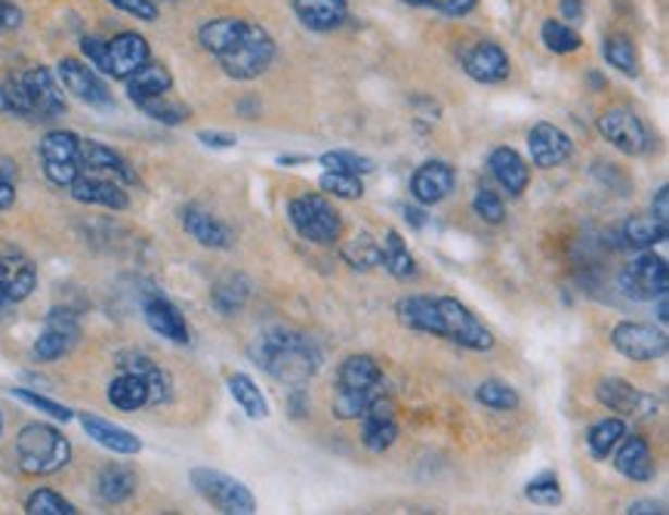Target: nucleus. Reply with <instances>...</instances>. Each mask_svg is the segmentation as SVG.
I'll list each match as a JSON object with an SVG mask.
<instances>
[{
  "mask_svg": "<svg viewBox=\"0 0 669 515\" xmlns=\"http://www.w3.org/2000/svg\"><path fill=\"white\" fill-rule=\"evenodd\" d=\"M398 318L410 331L445 336L463 350H494V333L484 328L469 306H463L454 296H408L398 303Z\"/></svg>",
  "mask_w": 669,
  "mask_h": 515,
  "instance_id": "1",
  "label": "nucleus"
},
{
  "mask_svg": "<svg viewBox=\"0 0 669 515\" xmlns=\"http://www.w3.org/2000/svg\"><path fill=\"white\" fill-rule=\"evenodd\" d=\"M253 365H260L265 373H272L278 383L287 387H306L315 377L321 355L309 336L294 331H265L250 346Z\"/></svg>",
  "mask_w": 669,
  "mask_h": 515,
  "instance_id": "2",
  "label": "nucleus"
},
{
  "mask_svg": "<svg viewBox=\"0 0 669 515\" xmlns=\"http://www.w3.org/2000/svg\"><path fill=\"white\" fill-rule=\"evenodd\" d=\"M376 395H383V368L371 355H352L339 365L334 414L339 420H361Z\"/></svg>",
  "mask_w": 669,
  "mask_h": 515,
  "instance_id": "3",
  "label": "nucleus"
},
{
  "mask_svg": "<svg viewBox=\"0 0 669 515\" xmlns=\"http://www.w3.org/2000/svg\"><path fill=\"white\" fill-rule=\"evenodd\" d=\"M16 461L25 476H53L72 461V444L57 426L28 424L16 436Z\"/></svg>",
  "mask_w": 669,
  "mask_h": 515,
  "instance_id": "4",
  "label": "nucleus"
},
{
  "mask_svg": "<svg viewBox=\"0 0 669 515\" xmlns=\"http://www.w3.org/2000/svg\"><path fill=\"white\" fill-rule=\"evenodd\" d=\"M272 59H275V40H272V35L262 25H257V22H247L241 37L235 40V47L220 56V65L235 81H253V77H260L272 65Z\"/></svg>",
  "mask_w": 669,
  "mask_h": 515,
  "instance_id": "5",
  "label": "nucleus"
},
{
  "mask_svg": "<svg viewBox=\"0 0 669 515\" xmlns=\"http://www.w3.org/2000/svg\"><path fill=\"white\" fill-rule=\"evenodd\" d=\"M287 213H290L294 229L312 244H334L343 235L339 210L321 195H299L287 204Z\"/></svg>",
  "mask_w": 669,
  "mask_h": 515,
  "instance_id": "6",
  "label": "nucleus"
},
{
  "mask_svg": "<svg viewBox=\"0 0 669 515\" xmlns=\"http://www.w3.org/2000/svg\"><path fill=\"white\" fill-rule=\"evenodd\" d=\"M191 485L201 498L216 506L220 513L250 515L257 513V500L244 488L241 481L225 476L220 469H191Z\"/></svg>",
  "mask_w": 669,
  "mask_h": 515,
  "instance_id": "7",
  "label": "nucleus"
},
{
  "mask_svg": "<svg viewBox=\"0 0 669 515\" xmlns=\"http://www.w3.org/2000/svg\"><path fill=\"white\" fill-rule=\"evenodd\" d=\"M40 161L47 180L59 188H69L80 173V136L72 130H53L40 139Z\"/></svg>",
  "mask_w": 669,
  "mask_h": 515,
  "instance_id": "8",
  "label": "nucleus"
},
{
  "mask_svg": "<svg viewBox=\"0 0 669 515\" xmlns=\"http://www.w3.org/2000/svg\"><path fill=\"white\" fill-rule=\"evenodd\" d=\"M617 284H620L623 296L639 299V303H654V296L667 294V259L657 257V254H642L620 272Z\"/></svg>",
  "mask_w": 669,
  "mask_h": 515,
  "instance_id": "9",
  "label": "nucleus"
},
{
  "mask_svg": "<svg viewBox=\"0 0 669 515\" xmlns=\"http://www.w3.org/2000/svg\"><path fill=\"white\" fill-rule=\"evenodd\" d=\"M611 346L630 361H657L667 355V333L639 324V321H620L611 331Z\"/></svg>",
  "mask_w": 669,
  "mask_h": 515,
  "instance_id": "10",
  "label": "nucleus"
},
{
  "mask_svg": "<svg viewBox=\"0 0 669 515\" xmlns=\"http://www.w3.org/2000/svg\"><path fill=\"white\" fill-rule=\"evenodd\" d=\"M25 96H28V118H40V121H50L65 114V96L59 90L57 77L50 69L35 65L28 72L20 74Z\"/></svg>",
  "mask_w": 669,
  "mask_h": 515,
  "instance_id": "11",
  "label": "nucleus"
},
{
  "mask_svg": "<svg viewBox=\"0 0 669 515\" xmlns=\"http://www.w3.org/2000/svg\"><path fill=\"white\" fill-rule=\"evenodd\" d=\"M77 336H80V328H77L75 312L53 309L50 318H47V324H44V331H40L32 355H35V361H44V365H47V361H59L62 355H69V352L75 350Z\"/></svg>",
  "mask_w": 669,
  "mask_h": 515,
  "instance_id": "12",
  "label": "nucleus"
},
{
  "mask_svg": "<svg viewBox=\"0 0 669 515\" xmlns=\"http://www.w3.org/2000/svg\"><path fill=\"white\" fill-rule=\"evenodd\" d=\"M598 133L623 155H642L648 148V130L630 109H608L598 118Z\"/></svg>",
  "mask_w": 669,
  "mask_h": 515,
  "instance_id": "13",
  "label": "nucleus"
},
{
  "mask_svg": "<svg viewBox=\"0 0 669 515\" xmlns=\"http://www.w3.org/2000/svg\"><path fill=\"white\" fill-rule=\"evenodd\" d=\"M59 81L65 84V90H72L87 106L94 109H114L112 90L106 87V81L90 69L84 65L80 59H62L59 62Z\"/></svg>",
  "mask_w": 669,
  "mask_h": 515,
  "instance_id": "14",
  "label": "nucleus"
},
{
  "mask_svg": "<svg viewBox=\"0 0 669 515\" xmlns=\"http://www.w3.org/2000/svg\"><path fill=\"white\" fill-rule=\"evenodd\" d=\"M151 59L149 40L136 32H124V35L106 40V74L127 81L133 72H139Z\"/></svg>",
  "mask_w": 669,
  "mask_h": 515,
  "instance_id": "15",
  "label": "nucleus"
},
{
  "mask_svg": "<svg viewBox=\"0 0 669 515\" xmlns=\"http://www.w3.org/2000/svg\"><path fill=\"white\" fill-rule=\"evenodd\" d=\"M364 420V429H361V442L373 454H383L389 451L395 439H398V414H395V405L386 395H376L368 410L361 414Z\"/></svg>",
  "mask_w": 669,
  "mask_h": 515,
  "instance_id": "16",
  "label": "nucleus"
},
{
  "mask_svg": "<svg viewBox=\"0 0 669 515\" xmlns=\"http://www.w3.org/2000/svg\"><path fill=\"white\" fill-rule=\"evenodd\" d=\"M595 398L605 407L617 410V414H623V417H654L657 414V402L645 392H639L627 380H620V377L602 380L595 387Z\"/></svg>",
  "mask_w": 669,
  "mask_h": 515,
  "instance_id": "17",
  "label": "nucleus"
},
{
  "mask_svg": "<svg viewBox=\"0 0 669 515\" xmlns=\"http://www.w3.org/2000/svg\"><path fill=\"white\" fill-rule=\"evenodd\" d=\"M528 151H531V161L540 170H553V167L565 164L574 151L571 136L556 124H537L528 133Z\"/></svg>",
  "mask_w": 669,
  "mask_h": 515,
  "instance_id": "18",
  "label": "nucleus"
},
{
  "mask_svg": "<svg viewBox=\"0 0 669 515\" xmlns=\"http://www.w3.org/2000/svg\"><path fill=\"white\" fill-rule=\"evenodd\" d=\"M454 183H457V173L447 161H426L413 170L410 176V195L423 207H432V204L445 201L447 195L454 192Z\"/></svg>",
  "mask_w": 669,
  "mask_h": 515,
  "instance_id": "19",
  "label": "nucleus"
},
{
  "mask_svg": "<svg viewBox=\"0 0 669 515\" xmlns=\"http://www.w3.org/2000/svg\"><path fill=\"white\" fill-rule=\"evenodd\" d=\"M463 72L479 84H500L509 77V56L500 44L482 40L463 56Z\"/></svg>",
  "mask_w": 669,
  "mask_h": 515,
  "instance_id": "20",
  "label": "nucleus"
},
{
  "mask_svg": "<svg viewBox=\"0 0 669 515\" xmlns=\"http://www.w3.org/2000/svg\"><path fill=\"white\" fill-rule=\"evenodd\" d=\"M38 287V272L28 259L3 257L0 259V306H13L35 294Z\"/></svg>",
  "mask_w": 669,
  "mask_h": 515,
  "instance_id": "21",
  "label": "nucleus"
},
{
  "mask_svg": "<svg viewBox=\"0 0 669 515\" xmlns=\"http://www.w3.org/2000/svg\"><path fill=\"white\" fill-rule=\"evenodd\" d=\"M143 312H146V324H149L151 331L158 333V336H164V340H170V343L186 346L188 324H186V318H183V312H179L173 303H168L164 296H151V299H146Z\"/></svg>",
  "mask_w": 669,
  "mask_h": 515,
  "instance_id": "22",
  "label": "nucleus"
},
{
  "mask_svg": "<svg viewBox=\"0 0 669 515\" xmlns=\"http://www.w3.org/2000/svg\"><path fill=\"white\" fill-rule=\"evenodd\" d=\"M487 167H491V176H494L509 195H521V192L528 188V183H531V167L524 164V158H521L516 148H494L491 158H487Z\"/></svg>",
  "mask_w": 669,
  "mask_h": 515,
  "instance_id": "23",
  "label": "nucleus"
},
{
  "mask_svg": "<svg viewBox=\"0 0 669 515\" xmlns=\"http://www.w3.org/2000/svg\"><path fill=\"white\" fill-rule=\"evenodd\" d=\"M614 451H617V454H614V466H617L620 476H627V479L632 481L654 479V457H651V447L645 439L623 436Z\"/></svg>",
  "mask_w": 669,
  "mask_h": 515,
  "instance_id": "24",
  "label": "nucleus"
},
{
  "mask_svg": "<svg viewBox=\"0 0 669 515\" xmlns=\"http://www.w3.org/2000/svg\"><path fill=\"white\" fill-rule=\"evenodd\" d=\"M80 426H84V432H87L96 444L109 447L112 454L133 457V454L143 451V442L133 436L131 429H124V426H114L109 424V420H102V417H94V414H80Z\"/></svg>",
  "mask_w": 669,
  "mask_h": 515,
  "instance_id": "25",
  "label": "nucleus"
},
{
  "mask_svg": "<svg viewBox=\"0 0 669 515\" xmlns=\"http://www.w3.org/2000/svg\"><path fill=\"white\" fill-rule=\"evenodd\" d=\"M69 188H72V198L80 204H102V207H112V210H127L131 207L127 192L114 180H99V176L77 173V180Z\"/></svg>",
  "mask_w": 669,
  "mask_h": 515,
  "instance_id": "26",
  "label": "nucleus"
},
{
  "mask_svg": "<svg viewBox=\"0 0 669 515\" xmlns=\"http://www.w3.org/2000/svg\"><path fill=\"white\" fill-rule=\"evenodd\" d=\"M294 13L312 32H334L349 16L346 0H294Z\"/></svg>",
  "mask_w": 669,
  "mask_h": 515,
  "instance_id": "27",
  "label": "nucleus"
},
{
  "mask_svg": "<svg viewBox=\"0 0 669 515\" xmlns=\"http://www.w3.org/2000/svg\"><path fill=\"white\" fill-rule=\"evenodd\" d=\"M183 225H186L188 235L198 241L201 247H213V250L232 247V229L223 225L216 217H210L207 210L186 207V210H183Z\"/></svg>",
  "mask_w": 669,
  "mask_h": 515,
  "instance_id": "28",
  "label": "nucleus"
},
{
  "mask_svg": "<svg viewBox=\"0 0 669 515\" xmlns=\"http://www.w3.org/2000/svg\"><path fill=\"white\" fill-rule=\"evenodd\" d=\"M173 90V74H170L168 65L161 62H146L139 72H133L127 77V96L133 102H146V99H154V96H168Z\"/></svg>",
  "mask_w": 669,
  "mask_h": 515,
  "instance_id": "29",
  "label": "nucleus"
},
{
  "mask_svg": "<svg viewBox=\"0 0 669 515\" xmlns=\"http://www.w3.org/2000/svg\"><path fill=\"white\" fill-rule=\"evenodd\" d=\"M244 25H247V19H235V16L210 19V22L201 25L198 40H201V47H205L207 53L220 59L225 50H232V47H235V40L241 37Z\"/></svg>",
  "mask_w": 669,
  "mask_h": 515,
  "instance_id": "30",
  "label": "nucleus"
},
{
  "mask_svg": "<svg viewBox=\"0 0 669 515\" xmlns=\"http://www.w3.org/2000/svg\"><path fill=\"white\" fill-rule=\"evenodd\" d=\"M109 402L117 410H124V414H133V410L149 405V383H146V377L133 373V370H124L121 377H114L112 387H109Z\"/></svg>",
  "mask_w": 669,
  "mask_h": 515,
  "instance_id": "31",
  "label": "nucleus"
},
{
  "mask_svg": "<svg viewBox=\"0 0 669 515\" xmlns=\"http://www.w3.org/2000/svg\"><path fill=\"white\" fill-rule=\"evenodd\" d=\"M80 161H84L87 170H102V173H114V176L124 180V183H136L133 167L109 146H99V143H90V139L80 143Z\"/></svg>",
  "mask_w": 669,
  "mask_h": 515,
  "instance_id": "32",
  "label": "nucleus"
},
{
  "mask_svg": "<svg viewBox=\"0 0 669 515\" xmlns=\"http://www.w3.org/2000/svg\"><path fill=\"white\" fill-rule=\"evenodd\" d=\"M96 491L106 503H124V500L133 498L136 491V473L131 466H121V463H112L99 473V481H96Z\"/></svg>",
  "mask_w": 669,
  "mask_h": 515,
  "instance_id": "33",
  "label": "nucleus"
},
{
  "mask_svg": "<svg viewBox=\"0 0 669 515\" xmlns=\"http://www.w3.org/2000/svg\"><path fill=\"white\" fill-rule=\"evenodd\" d=\"M228 392H232V398L238 402V407L250 420H265L269 417V402H265L260 387L247 373H232L228 377Z\"/></svg>",
  "mask_w": 669,
  "mask_h": 515,
  "instance_id": "34",
  "label": "nucleus"
},
{
  "mask_svg": "<svg viewBox=\"0 0 669 515\" xmlns=\"http://www.w3.org/2000/svg\"><path fill=\"white\" fill-rule=\"evenodd\" d=\"M623 436H627V424L620 417H608V420H598L595 426H590L586 447H590L593 461H608Z\"/></svg>",
  "mask_w": 669,
  "mask_h": 515,
  "instance_id": "35",
  "label": "nucleus"
},
{
  "mask_svg": "<svg viewBox=\"0 0 669 515\" xmlns=\"http://www.w3.org/2000/svg\"><path fill=\"white\" fill-rule=\"evenodd\" d=\"M380 262H383V269H386L392 278H398V281H408V278L417 275V262L410 257L405 238H401L395 229L386 232V241H383V259H380Z\"/></svg>",
  "mask_w": 669,
  "mask_h": 515,
  "instance_id": "36",
  "label": "nucleus"
},
{
  "mask_svg": "<svg viewBox=\"0 0 669 515\" xmlns=\"http://www.w3.org/2000/svg\"><path fill=\"white\" fill-rule=\"evenodd\" d=\"M623 241H627L630 247L648 250L654 244L667 241V225L660 220H654L651 213H645V217H630L627 225H623Z\"/></svg>",
  "mask_w": 669,
  "mask_h": 515,
  "instance_id": "37",
  "label": "nucleus"
},
{
  "mask_svg": "<svg viewBox=\"0 0 669 515\" xmlns=\"http://www.w3.org/2000/svg\"><path fill=\"white\" fill-rule=\"evenodd\" d=\"M121 365H124V370H133V373L146 377V383H149V405H161V402H168V398H170V377L164 373V370L158 368L154 361L143 358V355H133V358L121 361Z\"/></svg>",
  "mask_w": 669,
  "mask_h": 515,
  "instance_id": "38",
  "label": "nucleus"
},
{
  "mask_svg": "<svg viewBox=\"0 0 669 515\" xmlns=\"http://www.w3.org/2000/svg\"><path fill=\"white\" fill-rule=\"evenodd\" d=\"M602 53L608 59V65H614L617 72L630 74V77L639 74V50H635V44H632L627 35L608 37L605 47H602Z\"/></svg>",
  "mask_w": 669,
  "mask_h": 515,
  "instance_id": "39",
  "label": "nucleus"
},
{
  "mask_svg": "<svg viewBox=\"0 0 669 515\" xmlns=\"http://www.w3.org/2000/svg\"><path fill=\"white\" fill-rule=\"evenodd\" d=\"M247 294H250L247 278L241 275L225 278V281H220V284L213 287V306H216L223 315H235L244 303H247Z\"/></svg>",
  "mask_w": 669,
  "mask_h": 515,
  "instance_id": "40",
  "label": "nucleus"
},
{
  "mask_svg": "<svg viewBox=\"0 0 669 515\" xmlns=\"http://www.w3.org/2000/svg\"><path fill=\"white\" fill-rule=\"evenodd\" d=\"M343 257H346V262L355 266V269H373V266H380V259H383V247H380L376 238H371L368 232H361V235H355L349 244H343Z\"/></svg>",
  "mask_w": 669,
  "mask_h": 515,
  "instance_id": "41",
  "label": "nucleus"
},
{
  "mask_svg": "<svg viewBox=\"0 0 669 515\" xmlns=\"http://www.w3.org/2000/svg\"><path fill=\"white\" fill-rule=\"evenodd\" d=\"M318 185L334 195V198H343V201H358L364 195V185H361V176L355 173H339V170H324Z\"/></svg>",
  "mask_w": 669,
  "mask_h": 515,
  "instance_id": "42",
  "label": "nucleus"
},
{
  "mask_svg": "<svg viewBox=\"0 0 669 515\" xmlns=\"http://www.w3.org/2000/svg\"><path fill=\"white\" fill-rule=\"evenodd\" d=\"M540 37H543V44H546V50L549 53H574V50H580V35H577L574 28H568L565 22H556V19H549V22H543V28H540Z\"/></svg>",
  "mask_w": 669,
  "mask_h": 515,
  "instance_id": "43",
  "label": "nucleus"
},
{
  "mask_svg": "<svg viewBox=\"0 0 669 515\" xmlns=\"http://www.w3.org/2000/svg\"><path fill=\"white\" fill-rule=\"evenodd\" d=\"M475 398L491 410H516L519 407V392L503 380H484L482 387L475 389Z\"/></svg>",
  "mask_w": 669,
  "mask_h": 515,
  "instance_id": "44",
  "label": "nucleus"
},
{
  "mask_svg": "<svg viewBox=\"0 0 669 515\" xmlns=\"http://www.w3.org/2000/svg\"><path fill=\"white\" fill-rule=\"evenodd\" d=\"M25 513L28 515H75L77 510L65 498H59L57 491L50 488H40L35 491L28 503H25Z\"/></svg>",
  "mask_w": 669,
  "mask_h": 515,
  "instance_id": "45",
  "label": "nucleus"
},
{
  "mask_svg": "<svg viewBox=\"0 0 669 515\" xmlns=\"http://www.w3.org/2000/svg\"><path fill=\"white\" fill-rule=\"evenodd\" d=\"M524 498L537 503V506H558L561 503V488H558L556 473H540L537 479L528 481Z\"/></svg>",
  "mask_w": 669,
  "mask_h": 515,
  "instance_id": "46",
  "label": "nucleus"
},
{
  "mask_svg": "<svg viewBox=\"0 0 669 515\" xmlns=\"http://www.w3.org/2000/svg\"><path fill=\"white\" fill-rule=\"evenodd\" d=\"M318 161H321V167H324V170H339V173H355V176H361V173H371V170H373L371 158H364V155H355V151H327V155H321Z\"/></svg>",
  "mask_w": 669,
  "mask_h": 515,
  "instance_id": "47",
  "label": "nucleus"
},
{
  "mask_svg": "<svg viewBox=\"0 0 669 515\" xmlns=\"http://www.w3.org/2000/svg\"><path fill=\"white\" fill-rule=\"evenodd\" d=\"M136 106L146 111L149 118L161 121V124H183L188 118V109L170 102L168 96H154V99H146V102H136Z\"/></svg>",
  "mask_w": 669,
  "mask_h": 515,
  "instance_id": "48",
  "label": "nucleus"
},
{
  "mask_svg": "<svg viewBox=\"0 0 669 515\" xmlns=\"http://www.w3.org/2000/svg\"><path fill=\"white\" fill-rule=\"evenodd\" d=\"M13 398H20V402H25V405L38 407V410L50 414L53 420H62V424L75 420V414H72L69 407L59 405V402H53V398H44V395H38V392H28V389H13Z\"/></svg>",
  "mask_w": 669,
  "mask_h": 515,
  "instance_id": "49",
  "label": "nucleus"
},
{
  "mask_svg": "<svg viewBox=\"0 0 669 515\" xmlns=\"http://www.w3.org/2000/svg\"><path fill=\"white\" fill-rule=\"evenodd\" d=\"M472 207H475V213H479L484 222H491V225H497V222L506 220V207H503V198L497 195V192H491V188H482V192L475 195Z\"/></svg>",
  "mask_w": 669,
  "mask_h": 515,
  "instance_id": "50",
  "label": "nucleus"
},
{
  "mask_svg": "<svg viewBox=\"0 0 669 515\" xmlns=\"http://www.w3.org/2000/svg\"><path fill=\"white\" fill-rule=\"evenodd\" d=\"M408 7H429V10H438L442 16L460 19L466 13H472L479 7V0H401Z\"/></svg>",
  "mask_w": 669,
  "mask_h": 515,
  "instance_id": "51",
  "label": "nucleus"
},
{
  "mask_svg": "<svg viewBox=\"0 0 669 515\" xmlns=\"http://www.w3.org/2000/svg\"><path fill=\"white\" fill-rule=\"evenodd\" d=\"M112 7L131 13V16L143 19V22H154L158 19V3L154 0H109Z\"/></svg>",
  "mask_w": 669,
  "mask_h": 515,
  "instance_id": "52",
  "label": "nucleus"
},
{
  "mask_svg": "<svg viewBox=\"0 0 669 515\" xmlns=\"http://www.w3.org/2000/svg\"><path fill=\"white\" fill-rule=\"evenodd\" d=\"M80 50H84V56L94 62L96 72H106V40H102V37L87 35L80 40Z\"/></svg>",
  "mask_w": 669,
  "mask_h": 515,
  "instance_id": "53",
  "label": "nucleus"
},
{
  "mask_svg": "<svg viewBox=\"0 0 669 515\" xmlns=\"http://www.w3.org/2000/svg\"><path fill=\"white\" fill-rule=\"evenodd\" d=\"M198 143L210 148H235L238 146V136L235 133H223V130H201Z\"/></svg>",
  "mask_w": 669,
  "mask_h": 515,
  "instance_id": "54",
  "label": "nucleus"
},
{
  "mask_svg": "<svg viewBox=\"0 0 669 515\" xmlns=\"http://www.w3.org/2000/svg\"><path fill=\"white\" fill-rule=\"evenodd\" d=\"M22 25V10L10 0H0V32H13Z\"/></svg>",
  "mask_w": 669,
  "mask_h": 515,
  "instance_id": "55",
  "label": "nucleus"
},
{
  "mask_svg": "<svg viewBox=\"0 0 669 515\" xmlns=\"http://www.w3.org/2000/svg\"><path fill=\"white\" fill-rule=\"evenodd\" d=\"M651 210H654V213H651L654 220H660L664 225H667V222H669V188H667V185H660V188H657V195H654V204H651Z\"/></svg>",
  "mask_w": 669,
  "mask_h": 515,
  "instance_id": "56",
  "label": "nucleus"
},
{
  "mask_svg": "<svg viewBox=\"0 0 669 515\" xmlns=\"http://www.w3.org/2000/svg\"><path fill=\"white\" fill-rule=\"evenodd\" d=\"M630 515H667V506L664 503H654V500H635L627 506Z\"/></svg>",
  "mask_w": 669,
  "mask_h": 515,
  "instance_id": "57",
  "label": "nucleus"
},
{
  "mask_svg": "<svg viewBox=\"0 0 669 515\" xmlns=\"http://www.w3.org/2000/svg\"><path fill=\"white\" fill-rule=\"evenodd\" d=\"M16 204V185L13 180H0V210H10Z\"/></svg>",
  "mask_w": 669,
  "mask_h": 515,
  "instance_id": "58",
  "label": "nucleus"
},
{
  "mask_svg": "<svg viewBox=\"0 0 669 515\" xmlns=\"http://www.w3.org/2000/svg\"><path fill=\"white\" fill-rule=\"evenodd\" d=\"M561 16L568 22H580L583 19V0H561Z\"/></svg>",
  "mask_w": 669,
  "mask_h": 515,
  "instance_id": "59",
  "label": "nucleus"
},
{
  "mask_svg": "<svg viewBox=\"0 0 669 515\" xmlns=\"http://www.w3.org/2000/svg\"><path fill=\"white\" fill-rule=\"evenodd\" d=\"M405 217H408L413 229H423V225H426V217H423V210H417V207H408V210H405Z\"/></svg>",
  "mask_w": 669,
  "mask_h": 515,
  "instance_id": "60",
  "label": "nucleus"
},
{
  "mask_svg": "<svg viewBox=\"0 0 669 515\" xmlns=\"http://www.w3.org/2000/svg\"><path fill=\"white\" fill-rule=\"evenodd\" d=\"M657 299V318H660V324H667L669 321V312H667V294L654 296Z\"/></svg>",
  "mask_w": 669,
  "mask_h": 515,
  "instance_id": "61",
  "label": "nucleus"
},
{
  "mask_svg": "<svg viewBox=\"0 0 669 515\" xmlns=\"http://www.w3.org/2000/svg\"><path fill=\"white\" fill-rule=\"evenodd\" d=\"M0 432H3V417H0Z\"/></svg>",
  "mask_w": 669,
  "mask_h": 515,
  "instance_id": "62",
  "label": "nucleus"
},
{
  "mask_svg": "<svg viewBox=\"0 0 669 515\" xmlns=\"http://www.w3.org/2000/svg\"><path fill=\"white\" fill-rule=\"evenodd\" d=\"M0 312H3V306H0Z\"/></svg>",
  "mask_w": 669,
  "mask_h": 515,
  "instance_id": "63",
  "label": "nucleus"
}]
</instances>
